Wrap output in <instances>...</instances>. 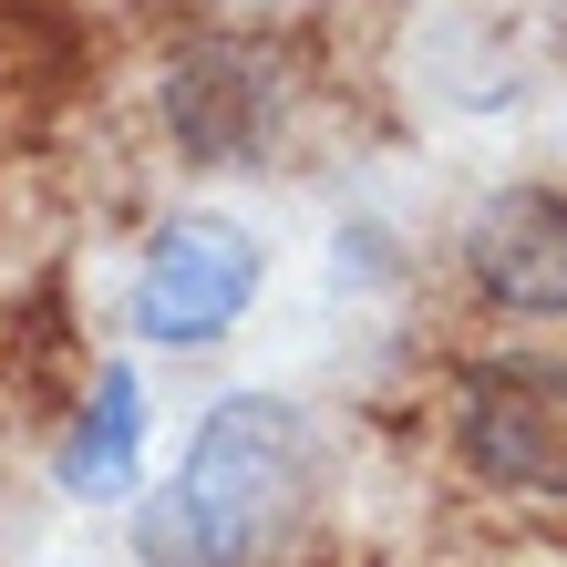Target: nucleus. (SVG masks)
Returning <instances> with one entry per match:
<instances>
[{
    "label": "nucleus",
    "mask_w": 567,
    "mask_h": 567,
    "mask_svg": "<svg viewBox=\"0 0 567 567\" xmlns=\"http://www.w3.org/2000/svg\"><path fill=\"white\" fill-rule=\"evenodd\" d=\"M464 269L495 310L557 320L567 310V186H506L464 227Z\"/></svg>",
    "instance_id": "39448f33"
},
{
    "label": "nucleus",
    "mask_w": 567,
    "mask_h": 567,
    "mask_svg": "<svg viewBox=\"0 0 567 567\" xmlns=\"http://www.w3.org/2000/svg\"><path fill=\"white\" fill-rule=\"evenodd\" d=\"M279 104H289V73L248 31H196V42L165 62V135L196 165H248L279 135Z\"/></svg>",
    "instance_id": "20e7f679"
},
{
    "label": "nucleus",
    "mask_w": 567,
    "mask_h": 567,
    "mask_svg": "<svg viewBox=\"0 0 567 567\" xmlns=\"http://www.w3.org/2000/svg\"><path fill=\"white\" fill-rule=\"evenodd\" d=\"M258 279H269V248H258L238 217L186 207V217L155 227V248L135 269V330L165 341V351H207V341H227V330L248 320Z\"/></svg>",
    "instance_id": "7ed1b4c3"
},
{
    "label": "nucleus",
    "mask_w": 567,
    "mask_h": 567,
    "mask_svg": "<svg viewBox=\"0 0 567 567\" xmlns=\"http://www.w3.org/2000/svg\"><path fill=\"white\" fill-rule=\"evenodd\" d=\"M310 495V423L279 392H227L196 423L186 464L135 506V557L145 567H248L289 537Z\"/></svg>",
    "instance_id": "f257e3e1"
},
{
    "label": "nucleus",
    "mask_w": 567,
    "mask_h": 567,
    "mask_svg": "<svg viewBox=\"0 0 567 567\" xmlns=\"http://www.w3.org/2000/svg\"><path fill=\"white\" fill-rule=\"evenodd\" d=\"M454 454L485 485L567 506V361L547 351H495L454 392Z\"/></svg>",
    "instance_id": "f03ea898"
},
{
    "label": "nucleus",
    "mask_w": 567,
    "mask_h": 567,
    "mask_svg": "<svg viewBox=\"0 0 567 567\" xmlns=\"http://www.w3.org/2000/svg\"><path fill=\"white\" fill-rule=\"evenodd\" d=\"M135 454H145V382L114 372L93 382V403L73 413V433H62V495H83V506H104V495H135Z\"/></svg>",
    "instance_id": "423d86ee"
}]
</instances>
